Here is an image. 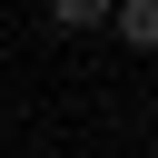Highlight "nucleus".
<instances>
[{"label": "nucleus", "mask_w": 158, "mask_h": 158, "mask_svg": "<svg viewBox=\"0 0 158 158\" xmlns=\"http://www.w3.org/2000/svg\"><path fill=\"white\" fill-rule=\"evenodd\" d=\"M109 20H118V40H128V49H148V40H158V0H109Z\"/></svg>", "instance_id": "nucleus-1"}, {"label": "nucleus", "mask_w": 158, "mask_h": 158, "mask_svg": "<svg viewBox=\"0 0 158 158\" xmlns=\"http://www.w3.org/2000/svg\"><path fill=\"white\" fill-rule=\"evenodd\" d=\"M49 20H59V30H99V20H109V0H49Z\"/></svg>", "instance_id": "nucleus-2"}]
</instances>
